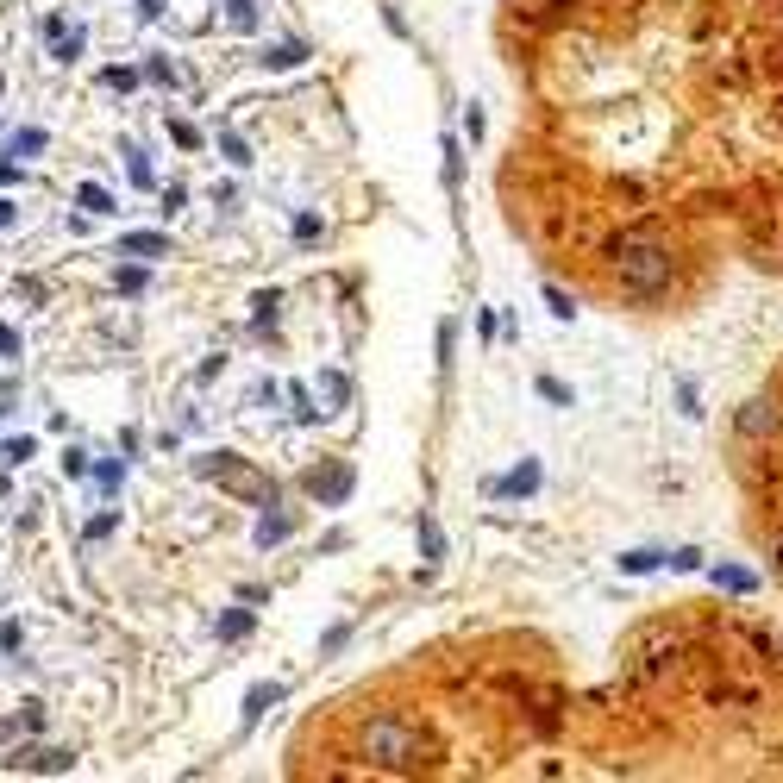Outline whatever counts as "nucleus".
Wrapping results in <instances>:
<instances>
[{"label": "nucleus", "mask_w": 783, "mask_h": 783, "mask_svg": "<svg viewBox=\"0 0 783 783\" xmlns=\"http://www.w3.org/2000/svg\"><path fill=\"white\" fill-rule=\"evenodd\" d=\"M608 264L621 276V289H633V295L671 289V245L652 239V232H621V239L608 245Z\"/></svg>", "instance_id": "f257e3e1"}, {"label": "nucleus", "mask_w": 783, "mask_h": 783, "mask_svg": "<svg viewBox=\"0 0 783 783\" xmlns=\"http://www.w3.org/2000/svg\"><path fill=\"white\" fill-rule=\"evenodd\" d=\"M358 752L370 758L376 771H414L420 758H426V733L408 727V721H395V715H383V721H370V727H364Z\"/></svg>", "instance_id": "f03ea898"}, {"label": "nucleus", "mask_w": 783, "mask_h": 783, "mask_svg": "<svg viewBox=\"0 0 783 783\" xmlns=\"http://www.w3.org/2000/svg\"><path fill=\"white\" fill-rule=\"evenodd\" d=\"M207 483H220V489H232V495H245V502H264V508H276V489L257 477V470L245 464V458H232V452H213V458H201L195 464Z\"/></svg>", "instance_id": "7ed1b4c3"}, {"label": "nucleus", "mask_w": 783, "mask_h": 783, "mask_svg": "<svg viewBox=\"0 0 783 783\" xmlns=\"http://www.w3.org/2000/svg\"><path fill=\"white\" fill-rule=\"evenodd\" d=\"M307 495H314V502H345L351 495V470L345 464H320V470H307Z\"/></svg>", "instance_id": "20e7f679"}, {"label": "nucleus", "mask_w": 783, "mask_h": 783, "mask_svg": "<svg viewBox=\"0 0 783 783\" xmlns=\"http://www.w3.org/2000/svg\"><path fill=\"white\" fill-rule=\"evenodd\" d=\"M13 765H19V771H44V777H57V771H69V765H76V758H69L63 746H32V752H19Z\"/></svg>", "instance_id": "39448f33"}, {"label": "nucleus", "mask_w": 783, "mask_h": 783, "mask_svg": "<svg viewBox=\"0 0 783 783\" xmlns=\"http://www.w3.org/2000/svg\"><path fill=\"white\" fill-rule=\"evenodd\" d=\"M120 251L126 257H170V239H163V232H126Z\"/></svg>", "instance_id": "423d86ee"}, {"label": "nucleus", "mask_w": 783, "mask_h": 783, "mask_svg": "<svg viewBox=\"0 0 783 783\" xmlns=\"http://www.w3.org/2000/svg\"><path fill=\"white\" fill-rule=\"evenodd\" d=\"M533 489H539V464H533V458H527V464H514L508 477L495 483V495H533Z\"/></svg>", "instance_id": "0eeeda50"}, {"label": "nucleus", "mask_w": 783, "mask_h": 783, "mask_svg": "<svg viewBox=\"0 0 783 783\" xmlns=\"http://www.w3.org/2000/svg\"><path fill=\"white\" fill-rule=\"evenodd\" d=\"M289 533H295L289 514H264V520H257V545H264V552H270V545H282Z\"/></svg>", "instance_id": "6e6552de"}, {"label": "nucleus", "mask_w": 783, "mask_h": 783, "mask_svg": "<svg viewBox=\"0 0 783 783\" xmlns=\"http://www.w3.org/2000/svg\"><path fill=\"white\" fill-rule=\"evenodd\" d=\"M771 426H777V408H771V401H752V408L740 414V433H752V439L771 433Z\"/></svg>", "instance_id": "1a4fd4ad"}, {"label": "nucleus", "mask_w": 783, "mask_h": 783, "mask_svg": "<svg viewBox=\"0 0 783 783\" xmlns=\"http://www.w3.org/2000/svg\"><path fill=\"white\" fill-rule=\"evenodd\" d=\"M76 201H82V213H113V195H107L101 182H82V195H76Z\"/></svg>", "instance_id": "9d476101"}, {"label": "nucleus", "mask_w": 783, "mask_h": 783, "mask_svg": "<svg viewBox=\"0 0 783 783\" xmlns=\"http://www.w3.org/2000/svg\"><path fill=\"white\" fill-rule=\"evenodd\" d=\"M276 696H282V690H276V683H257V690L245 696V721H257V715H264V708H270Z\"/></svg>", "instance_id": "9b49d317"}, {"label": "nucleus", "mask_w": 783, "mask_h": 783, "mask_svg": "<svg viewBox=\"0 0 783 783\" xmlns=\"http://www.w3.org/2000/svg\"><path fill=\"white\" fill-rule=\"evenodd\" d=\"M301 57H307L301 44H270V51H264V63H270V69H295Z\"/></svg>", "instance_id": "f8f14e48"}, {"label": "nucleus", "mask_w": 783, "mask_h": 783, "mask_svg": "<svg viewBox=\"0 0 783 783\" xmlns=\"http://www.w3.org/2000/svg\"><path fill=\"white\" fill-rule=\"evenodd\" d=\"M226 19H232L239 32H251V26H257V7H251V0H226Z\"/></svg>", "instance_id": "ddd939ff"}, {"label": "nucleus", "mask_w": 783, "mask_h": 783, "mask_svg": "<svg viewBox=\"0 0 783 783\" xmlns=\"http://www.w3.org/2000/svg\"><path fill=\"white\" fill-rule=\"evenodd\" d=\"M320 395L332 401V408H339V401L351 395V383H345V376H339V370H326V376H320Z\"/></svg>", "instance_id": "4468645a"}, {"label": "nucleus", "mask_w": 783, "mask_h": 783, "mask_svg": "<svg viewBox=\"0 0 783 783\" xmlns=\"http://www.w3.org/2000/svg\"><path fill=\"white\" fill-rule=\"evenodd\" d=\"M38 151H44V132L38 126H26V132L13 138V157H38Z\"/></svg>", "instance_id": "2eb2a0df"}, {"label": "nucleus", "mask_w": 783, "mask_h": 783, "mask_svg": "<svg viewBox=\"0 0 783 783\" xmlns=\"http://www.w3.org/2000/svg\"><path fill=\"white\" fill-rule=\"evenodd\" d=\"M715 583H721V589H733V596H746V589H752V577H746V571H733V564H721Z\"/></svg>", "instance_id": "dca6fc26"}, {"label": "nucleus", "mask_w": 783, "mask_h": 783, "mask_svg": "<svg viewBox=\"0 0 783 783\" xmlns=\"http://www.w3.org/2000/svg\"><path fill=\"white\" fill-rule=\"evenodd\" d=\"M220 633H226V639H245V633H251V614H245V608H232L226 621H220Z\"/></svg>", "instance_id": "f3484780"}, {"label": "nucleus", "mask_w": 783, "mask_h": 783, "mask_svg": "<svg viewBox=\"0 0 783 783\" xmlns=\"http://www.w3.org/2000/svg\"><path fill=\"white\" fill-rule=\"evenodd\" d=\"M420 552H426V558H439V552H445V539H439L433 520H420Z\"/></svg>", "instance_id": "a211bd4d"}, {"label": "nucleus", "mask_w": 783, "mask_h": 783, "mask_svg": "<svg viewBox=\"0 0 783 783\" xmlns=\"http://www.w3.org/2000/svg\"><path fill=\"white\" fill-rule=\"evenodd\" d=\"M32 458V439H7L0 445V464H26Z\"/></svg>", "instance_id": "6ab92c4d"}, {"label": "nucleus", "mask_w": 783, "mask_h": 783, "mask_svg": "<svg viewBox=\"0 0 783 783\" xmlns=\"http://www.w3.org/2000/svg\"><path fill=\"white\" fill-rule=\"evenodd\" d=\"M289 401H295V420H314V414H320V408H314V395H307V389H301V383H295V389H289Z\"/></svg>", "instance_id": "aec40b11"}, {"label": "nucleus", "mask_w": 783, "mask_h": 783, "mask_svg": "<svg viewBox=\"0 0 783 783\" xmlns=\"http://www.w3.org/2000/svg\"><path fill=\"white\" fill-rule=\"evenodd\" d=\"M295 239H301V245L320 239V220H314V213H295Z\"/></svg>", "instance_id": "412c9836"}, {"label": "nucleus", "mask_w": 783, "mask_h": 783, "mask_svg": "<svg viewBox=\"0 0 783 783\" xmlns=\"http://www.w3.org/2000/svg\"><path fill=\"white\" fill-rule=\"evenodd\" d=\"M545 307H552L558 320H571V314H577V307H571V295H564V289H545Z\"/></svg>", "instance_id": "4be33fe9"}, {"label": "nucleus", "mask_w": 783, "mask_h": 783, "mask_svg": "<svg viewBox=\"0 0 783 783\" xmlns=\"http://www.w3.org/2000/svg\"><path fill=\"white\" fill-rule=\"evenodd\" d=\"M170 138H176V145H182V151H195V145H201V132H195V126H188V120H176V126H170Z\"/></svg>", "instance_id": "5701e85b"}, {"label": "nucleus", "mask_w": 783, "mask_h": 783, "mask_svg": "<svg viewBox=\"0 0 783 783\" xmlns=\"http://www.w3.org/2000/svg\"><path fill=\"white\" fill-rule=\"evenodd\" d=\"M652 564H658V552H627V558H621V571L639 577V571H652Z\"/></svg>", "instance_id": "b1692460"}, {"label": "nucleus", "mask_w": 783, "mask_h": 783, "mask_svg": "<svg viewBox=\"0 0 783 783\" xmlns=\"http://www.w3.org/2000/svg\"><path fill=\"white\" fill-rule=\"evenodd\" d=\"M251 307H257V326H270V320H276V295H257Z\"/></svg>", "instance_id": "393cba45"}, {"label": "nucleus", "mask_w": 783, "mask_h": 783, "mask_svg": "<svg viewBox=\"0 0 783 783\" xmlns=\"http://www.w3.org/2000/svg\"><path fill=\"white\" fill-rule=\"evenodd\" d=\"M0 358H19V332L13 326H0Z\"/></svg>", "instance_id": "a878e982"}, {"label": "nucleus", "mask_w": 783, "mask_h": 783, "mask_svg": "<svg viewBox=\"0 0 783 783\" xmlns=\"http://www.w3.org/2000/svg\"><path fill=\"white\" fill-rule=\"evenodd\" d=\"M13 226V201H0V232H7Z\"/></svg>", "instance_id": "bb28decb"}, {"label": "nucleus", "mask_w": 783, "mask_h": 783, "mask_svg": "<svg viewBox=\"0 0 783 783\" xmlns=\"http://www.w3.org/2000/svg\"><path fill=\"white\" fill-rule=\"evenodd\" d=\"M777 571H783V552H777Z\"/></svg>", "instance_id": "cd10ccee"}]
</instances>
